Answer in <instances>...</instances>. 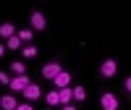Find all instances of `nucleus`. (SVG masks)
<instances>
[{"label": "nucleus", "mask_w": 131, "mask_h": 110, "mask_svg": "<svg viewBox=\"0 0 131 110\" xmlns=\"http://www.w3.org/2000/svg\"><path fill=\"white\" fill-rule=\"evenodd\" d=\"M29 24H31V31H42V29H47V16L42 10H31Z\"/></svg>", "instance_id": "f257e3e1"}, {"label": "nucleus", "mask_w": 131, "mask_h": 110, "mask_svg": "<svg viewBox=\"0 0 131 110\" xmlns=\"http://www.w3.org/2000/svg\"><path fill=\"white\" fill-rule=\"evenodd\" d=\"M115 73H118V63H115V58H105V60L100 63V76H105V79H113Z\"/></svg>", "instance_id": "f03ea898"}, {"label": "nucleus", "mask_w": 131, "mask_h": 110, "mask_svg": "<svg viewBox=\"0 0 131 110\" xmlns=\"http://www.w3.org/2000/svg\"><path fill=\"white\" fill-rule=\"evenodd\" d=\"M100 107H102V110H118V107H121V100H118L113 92H105V94L100 97Z\"/></svg>", "instance_id": "7ed1b4c3"}, {"label": "nucleus", "mask_w": 131, "mask_h": 110, "mask_svg": "<svg viewBox=\"0 0 131 110\" xmlns=\"http://www.w3.org/2000/svg\"><path fill=\"white\" fill-rule=\"evenodd\" d=\"M63 68H60V63H55V60H52V63H45V65H42V76H45V79H55V76L60 73Z\"/></svg>", "instance_id": "20e7f679"}, {"label": "nucleus", "mask_w": 131, "mask_h": 110, "mask_svg": "<svg viewBox=\"0 0 131 110\" xmlns=\"http://www.w3.org/2000/svg\"><path fill=\"white\" fill-rule=\"evenodd\" d=\"M29 84H31V81H29V76L24 73V76H16V79H10V84H8V86H10V92H24Z\"/></svg>", "instance_id": "39448f33"}, {"label": "nucleus", "mask_w": 131, "mask_h": 110, "mask_svg": "<svg viewBox=\"0 0 131 110\" xmlns=\"http://www.w3.org/2000/svg\"><path fill=\"white\" fill-rule=\"evenodd\" d=\"M21 94L26 97V102H34V100H39V97H42V89H39L37 84H29V86H26V89L21 92Z\"/></svg>", "instance_id": "423d86ee"}, {"label": "nucleus", "mask_w": 131, "mask_h": 110, "mask_svg": "<svg viewBox=\"0 0 131 110\" xmlns=\"http://www.w3.org/2000/svg\"><path fill=\"white\" fill-rule=\"evenodd\" d=\"M52 84H55V89H66V86H71V73H68V71H60L55 79H52Z\"/></svg>", "instance_id": "0eeeda50"}, {"label": "nucleus", "mask_w": 131, "mask_h": 110, "mask_svg": "<svg viewBox=\"0 0 131 110\" xmlns=\"http://www.w3.org/2000/svg\"><path fill=\"white\" fill-rule=\"evenodd\" d=\"M0 107H3V110H16V107H18V102H16L13 92H10V94H5V97H0Z\"/></svg>", "instance_id": "6e6552de"}, {"label": "nucleus", "mask_w": 131, "mask_h": 110, "mask_svg": "<svg viewBox=\"0 0 131 110\" xmlns=\"http://www.w3.org/2000/svg\"><path fill=\"white\" fill-rule=\"evenodd\" d=\"M13 34H16V26L10 24V21H5V24H0V37H3V39H10Z\"/></svg>", "instance_id": "1a4fd4ad"}, {"label": "nucleus", "mask_w": 131, "mask_h": 110, "mask_svg": "<svg viewBox=\"0 0 131 110\" xmlns=\"http://www.w3.org/2000/svg\"><path fill=\"white\" fill-rule=\"evenodd\" d=\"M58 94H60V105H71V102H73V89H71V86L58 89Z\"/></svg>", "instance_id": "9d476101"}, {"label": "nucleus", "mask_w": 131, "mask_h": 110, "mask_svg": "<svg viewBox=\"0 0 131 110\" xmlns=\"http://www.w3.org/2000/svg\"><path fill=\"white\" fill-rule=\"evenodd\" d=\"M45 102H47L50 107H55V105H60V94H58V89H52V92H47V94H45Z\"/></svg>", "instance_id": "9b49d317"}, {"label": "nucleus", "mask_w": 131, "mask_h": 110, "mask_svg": "<svg viewBox=\"0 0 131 110\" xmlns=\"http://www.w3.org/2000/svg\"><path fill=\"white\" fill-rule=\"evenodd\" d=\"M21 45H24V42L18 39V34H13L10 39H5V47H8V50H21Z\"/></svg>", "instance_id": "f8f14e48"}, {"label": "nucleus", "mask_w": 131, "mask_h": 110, "mask_svg": "<svg viewBox=\"0 0 131 110\" xmlns=\"http://www.w3.org/2000/svg\"><path fill=\"white\" fill-rule=\"evenodd\" d=\"M73 100L76 102H84L86 100V89H84V86H73Z\"/></svg>", "instance_id": "ddd939ff"}, {"label": "nucleus", "mask_w": 131, "mask_h": 110, "mask_svg": "<svg viewBox=\"0 0 131 110\" xmlns=\"http://www.w3.org/2000/svg\"><path fill=\"white\" fill-rule=\"evenodd\" d=\"M10 71H13L16 76H24V73H26V65L21 63V60H16V63H10Z\"/></svg>", "instance_id": "4468645a"}, {"label": "nucleus", "mask_w": 131, "mask_h": 110, "mask_svg": "<svg viewBox=\"0 0 131 110\" xmlns=\"http://www.w3.org/2000/svg\"><path fill=\"white\" fill-rule=\"evenodd\" d=\"M16 34H18V39H21V42H31L34 31H31V29H21V31H16Z\"/></svg>", "instance_id": "2eb2a0df"}, {"label": "nucleus", "mask_w": 131, "mask_h": 110, "mask_svg": "<svg viewBox=\"0 0 131 110\" xmlns=\"http://www.w3.org/2000/svg\"><path fill=\"white\" fill-rule=\"evenodd\" d=\"M24 50V58H37V47L34 45H26V47H21Z\"/></svg>", "instance_id": "dca6fc26"}, {"label": "nucleus", "mask_w": 131, "mask_h": 110, "mask_svg": "<svg viewBox=\"0 0 131 110\" xmlns=\"http://www.w3.org/2000/svg\"><path fill=\"white\" fill-rule=\"evenodd\" d=\"M0 84H10V76L5 71H0Z\"/></svg>", "instance_id": "f3484780"}, {"label": "nucleus", "mask_w": 131, "mask_h": 110, "mask_svg": "<svg viewBox=\"0 0 131 110\" xmlns=\"http://www.w3.org/2000/svg\"><path fill=\"white\" fill-rule=\"evenodd\" d=\"M16 110H34V107H31V102H21Z\"/></svg>", "instance_id": "a211bd4d"}, {"label": "nucleus", "mask_w": 131, "mask_h": 110, "mask_svg": "<svg viewBox=\"0 0 131 110\" xmlns=\"http://www.w3.org/2000/svg\"><path fill=\"white\" fill-rule=\"evenodd\" d=\"M123 86H126V92H128V94H131V76H128V79H126V81H123Z\"/></svg>", "instance_id": "6ab92c4d"}, {"label": "nucleus", "mask_w": 131, "mask_h": 110, "mask_svg": "<svg viewBox=\"0 0 131 110\" xmlns=\"http://www.w3.org/2000/svg\"><path fill=\"white\" fill-rule=\"evenodd\" d=\"M60 110H76V105L71 102V105H60Z\"/></svg>", "instance_id": "aec40b11"}, {"label": "nucleus", "mask_w": 131, "mask_h": 110, "mask_svg": "<svg viewBox=\"0 0 131 110\" xmlns=\"http://www.w3.org/2000/svg\"><path fill=\"white\" fill-rule=\"evenodd\" d=\"M3 52H5V45H0V58H3Z\"/></svg>", "instance_id": "412c9836"}]
</instances>
